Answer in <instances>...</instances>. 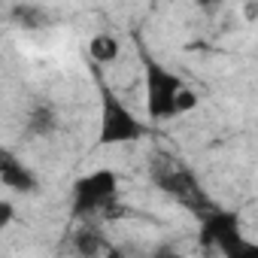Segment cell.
I'll return each mask as SVG.
<instances>
[{"label": "cell", "mask_w": 258, "mask_h": 258, "mask_svg": "<svg viewBox=\"0 0 258 258\" xmlns=\"http://www.w3.org/2000/svg\"><path fill=\"white\" fill-rule=\"evenodd\" d=\"M195 106H198V94H195L191 88H182L179 97H176V112H188V109H195Z\"/></svg>", "instance_id": "obj_12"}, {"label": "cell", "mask_w": 258, "mask_h": 258, "mask_svg": "<svg viewBox=\"0 0 258 258\" xmlns=\"http://www.w3.org/2000/svg\"><path fill=\"white\" fill-rule=\"evenodd\" d=\"M185 85L167 73L161 64L149 61L146 58V109L152 118H170V115H179L176 112V97Z\"/></svg>", "instance_id": "obj_4"}, {"label": "cell", "mask_w": 258, "mask_h": 258, "mask_svg": "<svg viewBox=\"0 0 258 258\" xmlns=\"http://www.w3.org/2000/svg\"><path fill=\"white\" fill-rule=\"evenodd\" d=\"M25 131L31 137H49L55 131V109L49 103H40L28 112V121H25Z\"/></svg>", "instance_id": "obj_8"}, {"label": "cell", "mask_w": 258, "mask_h": 258, "mask_svg": "<svg viewBox=\"0 0 258 258\" xmlns=\"http://www.w3.org/2000/svg\"><path fill=\"white\" fill-rule=\"evenodd\" d=\"M115 191H118V176L112 170H94L73 185V219L91 222L97 216L115 213Z\"/></svg>", "instance_id": "obj_2"}, {"label": "cell", "mask_w": 258, "mask_h": 258, "mask_svg": "<svg viewBox=\"0 0 258 258\" xmlns=\"http://www.w3.org/2000/svg\"><path fill=\"white\" fill-rule=\"evenodd\" d=\"M152 258H182V255H179L170 243H164V246H158V249L152 252Z\"/></svg>", "instance_id": "obj_13"}, {"label": "cell", "mask_w": 258, "mask_h": 258, "mask_svg": "<svg viewBox=\"0 0 258 258\" xmlns=\"http://www.w3.org/2000/svg\"><path fill=\"white\" fill-rule=\"evenodd\" d=\"M13 16H16L25 28H40V22H43V10H40V7H16Z\"/></svg>", "instance_id": "obj_11"}, {"label": "cell", "mask_w": 258, "mask_h": 258, "mask_svg": "<svg viewBox=\"0 0 258 258\" xmlns=\"http://www.w3.org/2000/svg\"><path fill=\"white\" fill-rule=\"evenodd\" d=\"M222 255H225V258H258V243H252V240H246V237L240 234V237H234V240L222 249Z\"/></svg>", "instance_id": "obj_10"}, {"label": "cell", "mask_w": 258, "mask_h": 258, "mask_svg": "<svg viewBox=\"0 0 258 258\" xmlns=\"http://www.w3.org/2000/svg\"><path fill=\"white\" fill-rule=\"evenodd\" d=\"M70 246H73V252H76L79 258H103V255L112 249V246L106 243L103 231H100L94 222H82V225L73 231Z\"/></svg>", "instance_id": "obj_6"}, {"label": "cell", "mask_w": 258, "mask_h": 258, "mask_svg": "<svg viewBox=\"0 0 258 258\" xmlns=\"http://www.w3.org/2000/svg\"><path fill=\"white\" fill-rule=\"evenodd\" d=\"M100 88V134H97V143L100 146H115V143H131V140H140L146 134L143 121L134 118V112L127 109L115 91H109L103 82H97Z\"/></svg>", "instance_id": "obj_3"}, {"label": "cell", "mask_w": 258, "mask_h": 258, "mask_svg": "<svg viewBox=\"0 0 258 258\" xmlns=\"http://www.w3.org/2000/svg\"><path fill=\"white\" fill-rule=\"evenodd\" d=\"M234 237H240V219L228 210H204L201 213V246L204 249H225Z\"/></svg>", "instance_id": "obj_5"}, {"label": "cell", "mask_w": 258, "mask_h": 258, "mask_svg": "<svg viewBox=\"0 0 258 258\" xmlns=\"http://www.w3.org/2000/svg\"><path fill=\"white\" fill-rule=\"evenodd\" d=\"M149 176H152V182H155L164 195L182 201V204L191 207L198 216H201L204 210H210V204H207V198H204V191H201L195 173H191L188 167H182L176 158L158 152V155L152 158V164H149Z\"/></svg>", "instance_id": "obj_1"}, {"label": "cell", "mask_w": 258, "mask_h": 258, "mask_svg": "<svg viewBox=\"0 0 258 258\" xmlns=\"http://www.w3.org/2000/svg\"><path fill=\"white\" fill-rule=\"evenodd\" d=\"M10 222H13V204L4 201L0 204V225H10Z\"/></svg>", "instance_id": "obj_14"}, {"label": "cell", "mask_w": 258, "mask_h": 258, "mask_svg": "<svg viewBox=\"0 0 258 258\" xmlns=\"http://www.w3.org/2000/svg\"><path fill=\"white\" fill-rule=\"evenodd\" d=\"M0 179H4L7 188H13V191H25V195L37 188V176H34V170L25 167L22 161H16L13 152H4V155H0Z\"/></svg>", "instance_id": "obj_7"}, {"label": "cell", "mask_w": 258, "mask_h": 258, "mask_svg": "<svg viewBox=\"0 0 258 258\" xmlns=\"http://www.w3.org/2000/svg\"><path fill=\"white\" fill-rule=\"evenodd\" d=\"M88 52H91V58H94L97 64H109V61L118 58V43H115L112 37H106V34H97V37L88 43Z\"/></svg>", "instance_id": "obj_9"}]
</instances>
